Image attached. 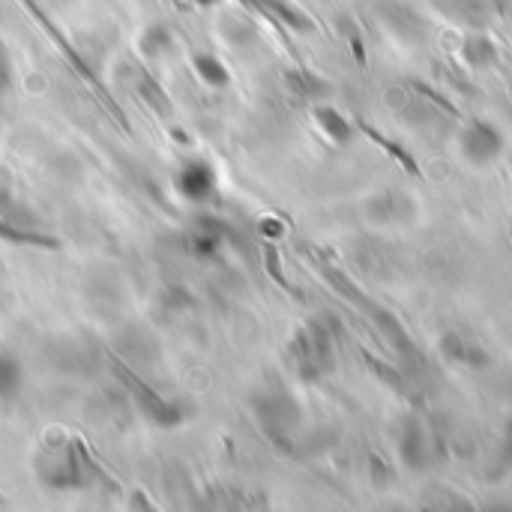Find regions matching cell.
I'll return each instance as SVG.
<instances>
[{"mask_svg":"<svg viewBox=\"0 0 512 512\" xmlns=\"http://www.w3.org/2000/svg\"><path fill=\"white\" fill-rule=\"evenodd\" d=\"M21 3H24V6H27V12H30V15L36 18V24H39V27H42V30H45L48 36H51V42L57 45V51H60V54L66 57V63H69V66L75 69V75H78V78H81V81H84V84H87V87L93 90V96L99 99V105H102V108H105V111H108V114H111V117H114V120H117V123H120V126L126 129V132H129V123H126L123 111L117 108V102L111 99V93H108V90L102 87L99 75H96V72H93V69H90V66L84 63V57H81V54H78V51H75V48L69 45V39H66V36H63V33L57 30V27H54V21H51V18H48V15H45V12L39 9V6H36L33 0H21Z\"/></svg>","mask_w":512,"mask_h":512,"instance_id":"obj_1","label":"cell"},{"mask_svg":"<svg viewBox=\"0 0 512 512\" xmlns=\"http://www.w3.org/2000/svg\"><path fill=\"white\" fill-rule=\"evenodd\" d=\"M45 456H48V468L39 471L45 486L69 492V489H78V486L90 483L93 462H90L87 450L78 441H66L63 450H48Z\"/></svg>","mask_w":512,"mask_h":512,"instance_id":"obj_2","label":"cell"},{"mask_svg":"<svg viewBox=\"0 0 512 512\" xmlns=\"http://www.w3.org/2000/svg\"><path fill=\"white\" fill-rule=\"evenodd\" d=\"M120 375H123V384L129 387V393H132L138 411H141L153 426H159V429H174V426L183 423L186 414H183L174 402H168L165 396H159L156 390H150L144 381H138V378L129 375L126 369H120Z\"/></svg>","mask_w":512,"mask_h":512,"instance_id":"obj_3","label":"cell"},{"mask_svg":"<svg viewBox=\"0 0 512 512\" xmlns=\"http://www.w3.org/2000/svg\"><path fill=\"white\" fill-rule=\"evenodd\" d=\"M504 150V135L495 123L489 120H474L465 132H462V153L474 162V165H486L492 159H498V153Z\"/></svg>","mask_w":512,"mask_h":512,"instance_id":"obj_4","label":"cell"},{"mask_svg":"<svg viewBox=\"0 0 512 512\" xmlns=\"http://www.w3.org/2000/svg\"><path fill=\"white\" fill-rule=\"evenodd\" d=\"M177 192L192 201V204H204L216 195V171L204 162V159H192L186 162L180 171H177V180H174Z\"/></svg>","mask_w":512,"mask_h":512,"instance_id":"obj_5","label":"cell"},{"mask_svg":"<svg viewBox=\"0 0 512 512\" xmlns=\"http://www.w3.org/2000/svg\"><path fill=\"white\" fill-rule=\"evenodd\" d=\"M246 3L252 9H258V12H264V15H270V18L294 27V30H312V21L300 9H294L291 3H285V0H246Z\"/></svg>","mask_w":512,"mask_h":512,"instance_id":"obj_6","label":"cell"},{"mask_svg":"<svg viewBox=\"0 0 512 512\" xmlns=\"http://www.w3.org/2000/svg\"><path fill=\"white\" fill-rule=\"evenodd\" d=\"M0 240H9V243H18V246H39V249H57L60 240L51 237V234H39V231H27V228H18L6 219H0Z\"/></svg>","mask_w":512,"mask_h":512,"instance_id":"obj_7","label":"cell"},{"mask_svg":"<svg viewBox=\"0 0 512 512\" xmlns=\"http://www.w3.org/2000/svg\"><path fill=\"white\" fill-rule=\"evenodd\" d=\"M171 30H168V24H150L144 33H141V54L147 57V60H159L162 54H168L171 51Z\"/></svg>","mask_w":512,"mask_h":512,"instance_id":"obj_8","label":"cell"},{"mask_svg":"<svg viewBox=\"0 0 512 512\" xmlns=\"http://www.w3.org/2000/svg\"><path fill=\"white\" fill-rule=\"evenodd\" d=\"M195 72L201 81H207L210 87H225L231 81L225 63L216 54H195Z\"/></svg>","mask_w":512,"mask_h":512,"instance_id":"obj_9","label":"cell"},{"mask_svg":"<svg viewBox=\"0 0 512 512\" xmlns=\"http://www.w3.org/2000/svg\"><path fill=\"white\" fill-rule=\"evenodd\" d=\"M315 117H318L321 129H324L333 141L345 144V141L351 138V126H348V120H345L339 111H333V108H318V111H315Z\"/></svg>","mask_w":512,"mask_h":512,"instance_id":"obj_10","label":"cell"},{"mask_svg":"<svg viewBox=\"0 0 512 512\" xmlns=\"http://www.w3.org/2000/svg\"><path fill=\"white\" fill-rule=\"evenodd\" d=\"M465 60L471 63V66H486V63H492L495 60V42L492 39H486V36H471L468 42H465Z\"/></svg>","mask_w":512,"mask_h":512,"instance_id":"obj_11","label":"cell"},{"mask_svg":"<svg viewBox=\"0 0 512 512\" xmlns=\"http://www.w3.org/2000/svg\"><path fill=\"white\" fill-rule=\"evenodd\" d=\"M138 90H141V99L150 105V108H156L162 117H171V102H168V93H162V87L150 78V75H141V84H138Z\"/></svg>","mask_w":512,"mask_h":512,"instance_id":"obj_12","label":"cell"},{"mask_svg":"<svg viewBox=\"0 0 512 512\" xmlns=\"http://www.w3.org/2000/svg\"><path fill=\"white\" fill-rule=\"evenodd\" d=\"M219 246H222V237L216 231H201V234H192L189 240V252L198 261H210L213 255H219Z\"/></svg>","mask_w":512,"mask_h":512,"instance_id":"obj_13","label":"cell"},{"mask_svg":"<svg viewBox=\"0 0 512 512\" xmlns=\"http://www.w3.org/2000/svg\"><path fill=\"white\" fill-rule=\"evenodd\" d=\"M441 348L453 357V360H459V363H483V360H477V357H483L480 351H474V345H468L462 336H456V333H450L444 342H441Z\"/></svg>","mask_w":512,"mask_h":512,"instance_id":"obj_14","label":"cell"},{"mask_svg":"<svg viewBox=\"0 0 512 512\" xmlns=\"http://www.w3.org/2000/svg\"><path fill=\"white\" fill-rule=\"evenodd\" d=\"M18 381H21V369H18V363H15L9 354H3V351H0V399H6V396L18 387Z\"/></svg>","mask_w":512,"mask_h":512,"instance_id":"obj_15","label":"cell"},{"mask_svg":"<svg viewBox=\"0 0 512 512\" xmlns=\"http://www.w3.org/2000/svg\"><path fill=\"white\" fill-rule=\"evenodd\" d=\"M9 84H12V60H9L6 45L0 42V96L9 90Z\"/></svg>","mask_w":512,"mask_h":512,"instance_id":"obj_16","label":"cell"},{"mask_svg":"<svg viewBox=\"0 0 512 512\" xmlns=\"http://www.w3.org/2000/svg\"><path fill=\"white\" fill-rule=\"evenodd\" d=\"M192 3H198V6H213L216 0H192Z\"/></svg>","mask_w":512,"mask_h":512,"instance_id":"obj_17","label":"cell"}]
</instances>
